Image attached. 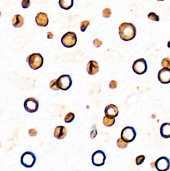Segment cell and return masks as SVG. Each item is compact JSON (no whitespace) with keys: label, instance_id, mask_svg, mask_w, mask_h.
Returning <instances> with one entry per match:
<instances>
[{"label":"cell","instance_id":"cell-14","mask_svg":"<svg viewBox=\"0 0 170 171\" xmlns=\"http://www.w3.org/2000/svg\"><path fill=\"white\" fill-rule=\"evenodd\" d=\"M98 63L95 61H90L88 62L86 66V70L88 74L91 75L95 74L99 71Z\"/></svg>","mask_w":170,"mask_h":171},{"label":"cell","instance_id":"cell-10","mask_svg":"<svg viewBox=\"0 0 170 171\" xmlns=\"http://www.w3.org/2000/svg\"><path fill=\"white\" fill-rule=\"evenodd\" d=\"M155 168L158 171H167L170 168V161L166 157L158 159L155 163Z\"/></svg>","mask_w":170,"mask_h":171},{"label":"cell","instance_id":"cell-9","mask_svg":"<svg viewBox=\"0 0 170 171\" xmlns=\"http://www.w3.org/2000/svg\"><path fill=\"white\" fill-rule=\"evenodd\" d=\"M39 104L37 100L34 98H29L24 102V108L27 112L34 113L38 111Z\"/></svg>","mask_w":170,"mask_h":171},{"label":"cell","instance_id":"cell-32","mask_svg":"<svg viewBox=\"0 0 170 171\" xmlns=\"http://www.w3.org/2000/svg\"><path fill=\"white\" fill-rule=\"evenodd\" d=\"M48 34V39H53V35L51 32H48L47 33Z\"/></svg>","mask_w":170,"mask_h":171},{"label":"cell","instance_id":"cell-23","mask_svg":"<svg viewBox=\"0 0 170 171\" xmlns=\"http://www.w3.org/2000/svg\"><path fill=\"white\" fill-rule=\"evenodd\" d=\"M162 66L163 68H168L170 69V60L169 58H165L162 61Z\"/></svg>","mask_w":170,"mask_h":171},{"label":"cell","instance_id":"cell-8","mask_svg":"<svg viewBox=\"0 0 170 171\" xmlns=\"http://www.w3.org/2000/svg\"><path fill=\"white\" fill-rule=\"evenodd\" d=\"M106 156L103 151L97 150L92 154L91 160L93 165L96 167H101L104 165Z\"/></svg>","mask_w":170,"mask_h":171},{"label":"cell","instance_id":"cell-26","mask_svg":"<svg viewBox=\"0 0 170 171\" xmlns=\"http://www.w3.org/2000/svg\"><path fill=\"white\" fill-rule=\"evenodd\" d=\"M90 25V22L88 21H85L80 24V30L82 32H85L88 26Z\"/></svg>","mask_w":170,"mask_h":171},{"label":"cell","instance_id":"cell-30","mask_svg":"<svg viewBox=\"0 0 170 171\" xmlns=\"http://www.w3.org/2000/svg\"><path fill=\"white\" fill-rule=\"evenodd\" d=\"M28 134L30 137H35L37 135V132L34 129H31L28 132Z\"/></svg>","mask_w":170,"mask_h":171},{"label":"cell","instance_id":"cell-13","mask_svg":"<svg viewBox=\"0 0 170 171\" xmlns=\"http://www.w3.org/2000/svg\"><path fill=\"white\" fill-rule=\"evenodd\" d=\"M104 112L106 117L110 118H115L118 115V109L114 105H109L105 109Z\"/></svg>","mask_w":170,"mask_h":171},{"label":"cell","instance_id":"cell-24","mask_svg":"<svg viewBox=\"0 0 170 171\" xmlns=\"http://www.w3.org/2000/svg\"><path fill=\"white\" fill-rule=\"evenodd\" d=\"M148 17L150 20L158 22L160 20L159 17L156 14H155L154 12H151V13H149L148 14Z\"/></svg>","mask_w":170,"mask_h":171},{"label":"cell","instance_id":"cell-22","mask_svg":"<svg viewBox=\"0 0 170 171\" xmlns=\"http://www.w3.org/2000/svg\"><path fill=\"white\" fill-rule=\"evenodd\" d=\"M49 86L51 89L53 91H58L59 90L57 84V79H54L52 80L49 84Z\"/></svg>","mask_w":170,"mask_h":171},{"label":"cell","instance_id":"cell-27","mask_svg":"<svg viewBox=\"0 0 170 171\" xmlns=\"http://www.w3.org/2000/svg\"><path fill=\"white\" fill-rule=\"evenodd\" d=\"M102 15L104 18H109L111 15V11L110 9H105L102 12Z\"/></svg>","mask_w":170,"mask_h":171},{"label":"cell","instance_id":"cell-21","mask_svg":"<svg viewBox=\"0 0 170 171\" xmlns=\"http://www.w3.org/2000/svg\"><path fill=\"white\" fill-rule=\"evenodd\" d=\"M75 114L73 113L70 112L69 113L67 114L64 118V121L66 123H71L73 121V120L75 119Z\"/></svg>","mask_w":170,"mask_h":171},{"label":"cell","instance_id":"cell-34","mask_svg":"<svg viewBox=\"0 0 170 171\" xmlns=\"http://www.w3.org/2000/svg\"><path fill=\"white\" fill-rule=\"evenodd\" d=\"M1 12H0V17H1Z\"/></svg>","mask_w":170,"mask_h":171},{"label":"cell","instance_id":"cell-17","mask_svg":"<svg viewBox=\"0 0 170 171\" xmlns=\"http://www.w3.org/2000/svg\"><path fill=\"white\" fill-rule=\"evenodd\" d=\"M24 20L23 17L20 15H15L13 17L11 23L15 28H21L24 25Z\"/></svg>","mask_w":170,"mask_h":171},{"label":"cell","instance_id":"cell-29","mask_svg":"<svg viewBox=\"0 0 170 171\" xmlns=\"http://www.w3.org/2000/svg\"><path fill=\"white\" fill-rule=\"evenodd\" d=\"M102 42L99 39H96L93 41V45L96 48H99L100 46L102 45Z\"/></svg>","mask_w":170,"mask_h":171},{"label":"cell","instance_id":"cell-28","mask_svg":"<svg viewBox=\"0 0 170 171\" xmlns=\"http://www.w3.org/2000/svg\"><path fill=\"white\" fill-rule=\"evenodd\" d=\"M30 0H23L21 1V6L24 9H27L30 6Z\"/></svg>","mask_w":170,"mask_h":171},{"label":"cell","instance_id":"cell-3","mask_svg":"<svg viewBox=\"0 0 170 171\" xmlns=\"http://www.w3.org/2000/svg\"><path fill=\"white\" fill-rule=\"evenodd\" d=\"M36 157L32 152L27 151L21 155V163L24 167L27 168H30L34 166L36 162Z\"/></svg>","mask_w":170,"mask_h":171},{"label":"cell","instance_id":"cell-33","mask_svg":"<svg viewBox=\"0 0 170 171\" xmlns=\"http://www.w3.org/2000/svg\"><path fill=\"white\" fill-rule=\"evenodd\" d=\"M157 1H164V0H157Z\"/></svg>","mask_w":170,"mask_h":171},{"label":"cell","instance_id":"cell-31","mask_svg":"<svg viewBox=\"0 0 170 171\" xmlns=\"http://www.w3.org/2000/svg\"><path fill=\"white\" fill-rule=\"evenodd\" d=\"M117 83L115 81H111L109 84V88L111 89H114L117 88Z\"/></svg>","mask_w":170,"mask_h":171},{"label":"cell","instance_id":"cell-25","mask_svg":"<svg viewBox=\"0 0 170 171\" xmlns=\"http://www.w3.org/2000/svg\"><path fill=\"white\" fill-rule=\"evenodd\" d=\"M145 159V156L144 155H140L137 157L135 160V162H136V165H140L144 162V160Z\"/></svg>","mask_w":170,"mask_h":171},{"label":"cell","instance_id":"cell-4","mask_svg":"<svg viewBox=\"0 0 170 171\" xmlns=\"http://www.w3.org/2000/svg\"><path fill=\"white\" fill-rule=\"evenodd\" d=\"M61 42L64 47L72 48L74 47L77 43V37L74 32H68L62 36Z\"/></svg>","mask_w":170,"mask_h":171},{"label":"cell","instance_id":"cell-7","mask_svg":"<svg viewBox=\"0 0 170 171\" xmlns=\"http://www.w3.org/2000/svg\"><path fill=\"white\" fill-rule=\"evenodd\" d=\"M133 70L138 75H142L147 70V64L145 60L141 58L134 62L132 66Z\"/></svg>","mask_w":170,"mask_h":171},{"label":"cell","instance_id":"cell-12","mask_svg":"<svg viewBox=\"0 0 170 171\" xmlns=\"http://www.w3.org/2000/svg\"><path fill=\"white\" fill-rule=\"evenodd\" d=\"M35 21L37 25L39 27L47 26L49 22L47 14L43 12H40L37 14L35 17Z\"/></svg>","mask_w":170,"mask_h":171},{"label":"cell","instance_id":"cell-1","mask_svg":"<svg viewBox=\"0 0 170 171\" xmlns=\"http://www.w3.org/2000/svg\"><path fill=\"white\" fill-rule=\"evenodd\" d=\"M119 34L123 40L125 41L132 40L136 35V28L131 23H122L119 27Z\"/></svg>","mask_w":170,"mask_h":171},{"label":"cell","instance_id":"cell-11","mask_svg":"<svg viewBox=\"0 0 170 171\" xmlns=\"http://www.w3.org/2000/svg\"><path fill=\"white\" fill-rule=\"evenodd\" d=\"M158 80L162 84H169L170 82V70L164 68L160 70L158 74Z\"/></svg>","mask_w":170,"mask_h":171},{"label":"cell","instance_id":"cell-15","mask_svg":"<svg viewBox=\"0 0 170 171\" xmlns=\"http://www.w3.org/2000/svg\"><path fill=\"white\" fill-rule=\"evenodd\" d=\"M53 134L54 137L58 140L64 138L67 134L66 128L62 126H57L55 128Z\"/></svg>","mask_w":170,"mask_h":171},{"label":"cell","instance_id":"cell-18","mask_svg":"<svg viewBox=\"0 0 170 171\" xmlns=\"http://www.w3.org/2000/svg\"><path fill=\"white\" fill-rule=\"evenodd\" d=\"M73 0H59V6L62 9L68 10L71 8L73 6Z\"/></svg>","mask_w":170,"mask_h":171},{"label":"cell","instance_id":"cell-16","mask_svg":"<svg viewBox=\"0 0 170 171\" xmlns=\"http://www.w3.org/2000/svg\"><path fill=\"white\" fill-rule=\"evenodd\" d=\"M160 134L163 138L168 139L170 138V124L168 123L163 124L160 127Z\"/></svg>","mask_w":170,"mask_h":171},{"label":"cell","instance_id":"cell-6","mask_svg":"<svg viewBox=\"0 0 170 171\" xmlns=\"http://www.w3.org/2000/svg\"><path fill=\"white\" fill-rule=\"evenodd\" d=\"M57 84L59 89L63 91H67L71 88L72 81L69 75H63L57 79Z\"/></svg>","mask_w":170,"mask_h":171},{"label":"cell","instance_id":"cell-2","mask_svg":"<svg viewBox=\"0 0 170 171\" xmlns=\"http://www.w3.org/2000/svg\"><path fill=\"white\" fill-rule=\"evenodd\" d=\"M27 62L30 68L37 70L42 67L44 64V58L39 53H34L27 57Z\"/></svg>","mask_w":170,"mask_h":171},{"label":"cell","instance_id":"cell-5","mask_svg":"<svg viewBox=\"0 0 170 171\" xmlns=\"http://www.w3.org/2000/svg\"><path fill=\"white\" fill-rule=\"evenodd\" d=\"M136 134L135 129L133 127L127 126L123 129L121 132V138L126 143L132 142L136 138Z\"/></svg>","mask_w":170,"mask_h":171},{"label":"cell","instance_id":"cell-20","mask_svg":"<svg viewBox=\"0 0 170 171\" xmlns=\"http://www.w3.org/2000/svg\"><path fill=\"white\" fill-rule=\"evenodd\" d=\"M128 143L125 142L122 139L120 138L118 139V140L117 141V146L118 147V148L120 149H125L128 146Z\"/></svg>","mask_w":170,"mask_h":171},{"label":"cell","instance_id":"cell-19","mask_svg":"<svg viewBox=\"0 0 170 171\" xmlns=\"http://www.w3.org/2000/svg\"><path fill=\"white\" fill-rule=\"evenodd\" d=\"M115 122V118H110L108 117L104 116L103 120V124L106 127H111L114 124Z\"/></svg>","mask_w":170,"mask_h":171}]
</instances>
